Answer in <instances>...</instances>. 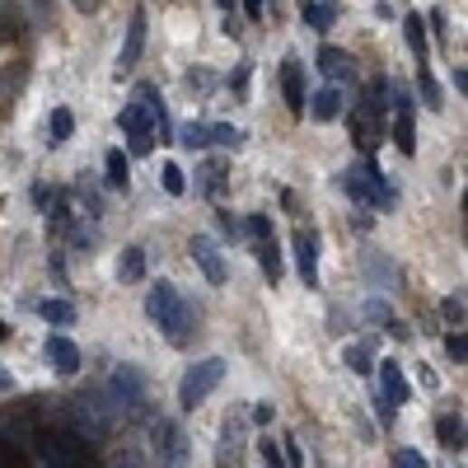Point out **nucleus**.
<instances>
[{
    "label": "nucleus",
    "instance_id": "33",
    "mask_svg": "<svg viewBox=\"0 0 468 468\" xmlns=\"http://www.w3.org/2000/svg\"><path fill=\"white\" fill-rule=\"evenodd\" d=\"M445 351H450L454 361L463 366V356H468V347H463V333H450V338H445Z\"/></svg>",
    "mask_w": 468,
    "mask_h": 468
},
{
    "label": "nucleus",
    "instance_id": "1",
    "mask_svg": "<svg viewBox=\"0 0 468 468\" xmlns=\"http://www.w3.org/2000/svg\"><path fill=\"white\" fill-rule=\"evenodd\" d=\"M146 314L155 319V328H159V333L169 338L174 347H187V338H192V310H187V300L178 295V286L155 282L150 295H146Z\"/></svg>",
    "mask_w": 468,
    "mask_h": 468
},
{
    "label": "nucleus",
    "instance_id": "3",
    "mask_svg": "<svg viewBox=\"0 0 468 468\" xmlns=\"http://www.w3.org/2000/svg\"><path fill=\"white\" fill-rule=\"evenodd\" d=\"M122 131H127V146H131V155H150L155 150V122H150V113H146V108L141 103H127L122 108Z\"/></svg>",
    "mask_w": 468,
    "mask_h": 468
},
{
    "label": "nucleus",
    "instance_id": "27",
    "mask_svg": "<svg viewBox=\"0 0 468 468\" xmlns=\"http://www.w3.org/2000/svg\"><path fill=\"white\" fill-rule=\"evenodd\" d=\"M300 14H305L310 29H328V24H333V10L319 5V0H305V5H300Z\"/></svg>",
    "mask_w": 468,
    "mask_h": 468
},
{
    "label": "nucleus",
    "instance_id": "7",
    "mask_svg": "<svg viewBox=\"0 0 468 468\" xmlns=\"http://www.w3.org/2000/svg\"><path fill=\"white\" fill-rule=\"evenodd\" d=\"M379 398L389 403V407H403V403L412 398V389H407V379H403L398 361H389V356L379 361Z\"/></svg>",
    "mask_w": 468,
    "mask_h": 468
},
{
    "label": "nucleus",
    "instance_id": "28",
    "mask_svg": "<svg viewBox=\"0 0 468 468\" xmlns=\"http://www.w3.org/2000/svg\"><path fill=\"white\" fill-rule=\"evenodd\" d=\"M178 146H187V150H206V122H187V127L178 131Z\"/></svg>",
    "mask_w": 468,
    "mask_h": 468
},
{
    "label": "nucleus",
    "instance_id": "36",
    "mask_svg": "<svg viewBox=\"0 0 468 468\" xmlns=\"http://www.w3.org/2000/svg\"><path fill=\"white\" fill-rule=\"evenodd\" d=\"M366 314H370V319H384V323L394 319V314H389V305H379V300H370V305H366Z\"/></svg>",
    "mask_w": 468,
    "mask_h": 468
},
{
    "label": "nucleus",
    "instance_id": "4",
    "mask_svg": "<svg viewBox=\"0 0 468 468\" xmlns=\"http://www.w3.org/2000/svg\"><path fill=\"white\" fill-rule=\"evenodd\" d=\"M155 459H159V468H183L187 435L178 422H155Z\"/></svg>",
    "mask_w": 468,
    "mask_h": 468
},
{
    "label": "nucleus",
    "instance_id": "39",
    "mask_svg": "<svg viewBox=\"0 0 468 468\" xmlns=\"http://www.w3.org/2000/svg\"><path fill=\"white\" fill-rule=\"evenodd\" d=\"M33 14H38V19H52V0H33Z\"/></svg>",
    "mask_w": 468,
    "mask_h": 468
},
{
    "label": "nucleus",
    "instance_id": "22",
    "mask_svg": "<svg viewBox=\"0 0 468 468\" xmlns=\"http://www.w3.org/2000/svg\"><path fill=\"white\" fill-rule=\"evenodd\" d=\"M38 314H43V323H52V328H71V323H75V305H71V300H43Z\"/></svg>",
    "mask_w": 468,
    "mask_h": 468
},
{
    "label": "nucleus",
    "instance_id": "2",
    "mask_svg": "<svg viewBox=\"0 0 468 468\" xmlns=\"http://www.w3.org/2000/svg\"><path fill=\"white\" fill-rule=\"evenodd\" d=\"M220 379H225V356H206V361L187 366V375L178 379V407H183V412H197V407L215 394Z\"/></svg>",
    "mask_w": 468,
    "mask_h": 468
},
{
    "label": "nucleus",
    "instance_id": "40",
    "mask_svg": "<svg viewBox=\"0 0 468 468\" xmlns=\"http://www.w3.org/2000/svg\"><path fill=\"white\" fill-rule=\"evenodd\" d=\"M0 394H14V375L10 370H0Z\"/></svg>",
    "mask_w": 468,
    "mask_h": 468
},
{
    "label": "nucleus",
    "instance_id": "29",
    "mask_svg": "<svg viewBox=\"0 0 468 468\" xmlns=\"http://www.w3.org/2000/svg\"><path fill=\"white\" fill-rule=\"evenodd\" d=\"M230 450H239V422L225 417V426H220V463L230 459Z\"/></svg>",
    "mask_w": 468,
    "mask_h": 468
},
{
    "label": "nucleus",
    "instance_id": "31",
    "mask_svg": "<svg viewBox=\"0 0 468 468\" xmlns=\"http://www.w3.org/2000/svg\"><path fill=\"white\" fill-rule=\"evenodd\" d=\"M263 468H286V459H282V450H277V440H263Z\"/></svg>",
    "mask_w": 468,
    "mask_h": 468
},
{
    "label": "nucleus",
    "instance_id": "6",
    "mask_svg": "<svg viewBox=\"0 0 468 468\" xmlns=\"http://www.w3.org/2000/svg\"><path fill=\"white\" fill-rule=\"evenodd\" d=\"M43 356H47V366L57 370V375H75L80 361H85V356H80V347H75L66 333H52V338L43 342Z\"/></svg>",
    "mask_w": 468,
    "mask_h": 468
},
{
    "label": "nucleus",
    "instance_id": "11",
    "mask_svg": "<svg viewBox=\"0 0 468 468\" xmlns=\"http://www.w3.org/2000/svg\"><path fill=\"white\" fill-rule=\"evenodd\" d=\"M108 389H113L118 407H141L146 403V384H141V375H136L131 366H122L113 379H108Z\"/></svg>",
    "mask_w": 468,
    "mask_h": 468
},
{
    "label": "nucleus",
    "instance_id": "37",
    "mask_svg": "<svg viewBox=\"0 0 468 468\" xmlns=\"http://www.w3.org/2000/svg\"><path fill=\"white\" fill-rule=\"evenodd\" d=\"M220 230H225V234H239V230H244V225H239V220H234V215H230V211H220Z\"/></svg>",
    "mask_w": 468,
    "mask_h": 468
},
{
    "label": "nucleus",
    "instance_id": "32",
    "mask_svg": "<svg viewBox=\"0 0 468 468\" xmlns=\"http://www.w3.org/2000/svg\"><path fill=\"white\" fill-rule=\"evenodd\" d=\"M394 468H426V454H422V450H398V454H394Z\"/></svg>",
    "mask_w": 468,
    "mask_h": 468
},
{
    "label": "nucleus",
    "instance_id": "30",
    "mask_svg": "<svg viewBox=\"0 0 468 468\" xmlns=\"http://www.w3.org/2000/svg\"><path fill=\"white\" fill-rule=\"evenodd\" d=\"M244 225H249V234H253V239H277V230H272V220H267V215H249Z\"/></svg>",
    "mask_w": 468,
    "mask_h": 468
},
{
    "label": "nucleus",
    "instance_id": "21",
    "mask_svg": "<svg viewBox=\"0 0 468 468\" xmlns=\"http://www.w3.org/2000/svg\"><path fill=\"white\" fill-rule=\"evenodd\" d=\"M206 146L239 150V146H244V127H230V122H206Z\"/></svg>",
    "mask_w": 468,
    "mask_h": 468
},
{
    "label": "nucleus",
    "instance_id": "26",
    "mask_svg": "<svg viewBox=\"0 0 468 468\" xmlns=\"http://www.w3.org/2000/svg\"><path fill=\"white\" fill-rule=\"evenodd\" d=\"M159 178H164V192H169V197H183V192H187V174L178 169V164H164Z\"/></svg>",
    "mask_w": 468,
    "mask_h": 468
},
{
    "label": "nucleus",
    "instance_id": "35",
    "mask_svg": "<svg viewBox=\"0 0 468 468\" xmlns=\"http://www.w3.org/2000/svg\"><path fill=\"white\" fill-rule=\"evenodd\" d=\"M440 310H445V319H450V323H463V300H454V295H450Z\"/></svg>",
    "mask_w": 468,
    "mask_h": 468
},
{
    "label": "nucleus",
    "instance_id": "38",
    "mask_svg": "<svg viewBox=\"0 0 468 468\" xmlns=\"http://www.w3.org/2000/svg\"><path fill=\"white\" fill-rule=\"evenodd\" d=\"M71 5H75V10H85V14H94V10L103 5V0H71Z\"/></svg>",
    "mask_w": 468,
    "mask_h": 468
},
{
    "label": "nucleus",
    "instance_id": "34",
    "mask_svg": "<svg viewBox=\"0 0 468 468\" xmlns=\"http://www.w3.org/2000/svg\"><path fill=\"white\" fill-rule=\"evenodd\" d=\"M249 75H253V71H249V62H239V66L230 71V90H244V85H249Z\"/></svg>",
    "mask_w": 468,
    "mask_h": 468
},
{
    "label": "nucleus",
    "instance_id": "24",
    "mask_svg": "<svg viewBox=\"0 0 468 468\" xmlns=\"http://www.w3.org/2000/svg\"><path fill=\"white\" fill-rule=\"evenodd\" d=\"M342 366H347L351 375H370V370H375V351H370L366 342H351V347L342 351Z\"/></svg>",
    "mask_w": 468,
    "mask_h": 468
},
{
    "label": "nucleus",
    "instance_id": "42",
    "mask_svg": "<svg viewBox=\"0 0 468 468\" xmlns=\"http://www.w3.org/2000/svg\"><path fill=\"white\" fill-rule=\"evenodd\" d=\"M244 10H249V19H258L263 14V0H244Z\"/></svg>",
    "mask_w": 468,
    "mask_h": 468
},
{
    "label": "nucleus",
    "instance_id": "13",
    "mask_svg": "<svg viewBox=\"0 0 468 468\" xmlns=\"http://www.w3.org/2000/svg\"><path fill=\"white\" fill-rule=\"evenodd\" d=\"M305 113H310L314 122H333V118H342V90H338V85H323L319 94L305 99Z\"/></svg>",
    "mask_w": 468,
    "mask_h": 468
},
{
    "label": "nucleus",
    "instance_id": "18",
    "mask_svg": "<svg viewBox=\"0 0 468 468\" xmlns=\"http://www.w3.org/2000/svg\"><path fill=\"white\" fill-rule=\"evenodd\" d=\"M75 136V118L71 108H52V122H47V146H66Z\"/></svg>",
    "mask_w": 468,
    "mask_h": 468
},
{
    "label": "nucleus",
    "instance_id": "8",
    "mask_svg": "<svg viewBox=\"0 0 468 468\" xmlns=\"http://www.w3.org/2000/svg\"><path fill=\"white\" fill-rule=\"evenodd\" d=\"M295 267H300V282L305 286H319V239H314V230L295 234Z\"/></svg>",
    "mask_w": 468,
    "mask_h": 468
},
{
    "label": "nucleus",
    "instance_id": "44",
    "mask_svg": "<svg viewBox=\"0 0 468 468\" xmlns=\"http://www.w3.org/2000/svg\"><path fill=\"white\" fill-rule=\"evenodd\" d=\"M5 338H10V323H5V319H0V342H5Z\"/></svg>",
    "mask_w": 468,
    "mask_h": 468
},
{
    "label": "nucleus",
    "instance_id": "43",
    "mask_svg": "<svg viewBox=\"0 0 468 468\" xmlns=\"http://www.w3.org/2000/svg\"><path fill=\"white\" fill-rule=\"evenodd\" d=\"M215 5L225 10V14H234V5H239V0H215Z\"/></svg>",
    "mask_w": 468,
    "mask_h": 468
},
{
    "label": "nucleus",
    "instance_id": "41",
    "mask_svg": "<svg viewBox=\"0 0 468 468\" xmlns=\"http://www.w3.org/2000/svg\"><path fill=\"white\" fill-rule=\"evenodd\" d=\"M118 468H141V459H136V454H131V450H127V454H122V459H118Z\"/></svg>",
    "mask_w": 468,
    "mask_h": 468
},
{
    "label": "nucleus",
    "instance_id": "14",
    "mask_svg": "<svg viewBox=\"0 0 468 468\" xmlns=\"http://www.w3.org/2000/svg\"><path fill=\"white\" fill-rule=\"evenodd\" d=\"M319 71L328 75V80H333V85H338V80H351L356 75V62H351V52H342V47H319Z\"/></svg>",
    "mask_w": 468,
    "mask_h": 468
},
{
    "label": "nucleus",
    "instance_id": "19",
    "mask_svg": "<svg viewBox=\"0 0 468 468\" xmlns=\"http://www.w3.org/2000/svg\"><path fill=\"white\" fill-rule=\"evenodd\" d=\"M258 263H263V272H267V282H282L286 263H282V244H277V239H258Z\"/></svg>",
    "mask_w": 468,
    "mask_h": 468
},
{
    "label": "nucleus",
    "instance_id": "23",
    "mask_svg": "<svg viewBox=\"0 0 468 468\" xmlns=\"http://www.w3.org/2000/svg\"><path fill=\"white\" fill-rule=\"evenodd\" d=\"M118 277H122V282H141V277H146V249H136V244H131V249H122Z\"/></svg>",
    "mask_w": 468,
    "mask_h": 468
},
{
    "label": "nucleus",
    "instance_id": "10",
    "mask_svg": "<svg viewBox=\"0 0 468 468\" xmlns=\"http://www.w3.org/2000/svg\"><path fill=\"white\" fill-rule=\"evenodd\" d=\"M141 52H146V10H136L131 14V29H127V43L118 52V75H127L136 62H141Z\"/></svg>",
    "mask_w": 468,
    "mask_h": 468
},
{
    "label": "nucleus",
    "instance_id": "16",
    "mask_svg": "<svg viewBox=\"0 0 468 468\" xmlns=\"http://www.w3.org/2000/svg\"><path fill=\"white\" fill-rule=\"evenodd\" d=\"M103 183L113 187V192H127V183H131V164H127L122 150H108V155H103Z\"/></svg>",
    "mask_w": 468,
    "mask_h": 468
},
{
    "label": "nucleus",
    "instance_id": "5",
    "mask_svg": "<svg viewBox=\"0 0 468 468\" xmlns=\"http://www.w3.org/2000/svg\"><path fill=\"white\" fill-rule=\"evenodd\" d=\"M192 263L202 267V277H206L211 286H225L230 267H225V258H220V249H215L211 234H197V239H192Z\"/></svg>",
    "mask_w": 468,
    "mask_h": 468
},
{
    "label": "nucleus",
    "instance_id": "25",
    "mask_svg": "<svg viewBox=\"0 0 468 468\" xmlns=\"http://www.w3.org/2000/svg\"><path fill=\"white\" fill-rule=\"evenodd\" d=\"M417 90H422V99H426L431 113H440V108H445V99H440V85L431 80V71H426V66H417Z\"/></svg>",
    "mask_w": 468,
    "mask_h": 468
},
{
    "label": "nucleus",
    "instance_id": "9",
    "mask_svg": "<svg viewBox=\"0 0 468 468\" xmlns=\"http://www.w3.org/2000/svg\"><path fill=\"white\" fill-rule=\"evenodd\" d=\"M394 99V141H398V150L403 155H412V150H417V127H412V108H417V103H412L407 94H389Z\"/></svg>",
    "mask_w": 468,
    "mask_h": 468
},
{
    "label": "nucleus",
    "instance_id": "12",
    "mask_svg": "<svg viewBox=\"0 0 468 468\" xmlns=\"http://www.w3.org/2000/svg\"><path fill=\"white\" fill-rule=\"evenodd\" d=\"M282 90H286V103H291V113L295 118H305V66H300L295 57H286V66H282Z\"/></svg>",
    "mask_w": 468,
    "mask_h": 468
},
{
    "label": "nucleus",
    "instance_id": "17",
    "mask_svg": "<svg viewBox=\"0 0 468 468\" xmlns=\"http://www.w3.org/2000/svg\"><path fill=\"white\" fill-rule=\"evenodd\" d=\"M197 187L220 197V192H225V159H202L197 164Z\"/></svg>",
    "mask_w": 468,
    "mask_h": 468
},
{
    "label": "nucleus",
    "instance_id": "20",
    "mask_svg": "<svg viewBox=\"0 0 468 468\" xmlns=\"http://www.w3.org/2000/svg\"><path fill=\"white\" fill-rule=\"evenodd\" d=\"M435 435H440V445H445V450H463V417H459V412H445V417L435 422Z\"/></svg>",
    "mask_w": 468,
    "mask_h": 468
},
{
    "label": "nucleus",
    "instance_id": "15",
    "mask_svg": "<svg viewBox=\"0 0 468 468\" xmlns=\"http://www.w3.org/2000/svg\"><path fill=\"white\" fill-rule=\"evenodd\" d=\"M403 38H407V47H412V57H417V66H426V57H431V38H426L422 14H407V19H403Z\"/></svg>",
    "mask_w": 468,
    "mask_h": 468
}]
</instances>
